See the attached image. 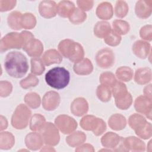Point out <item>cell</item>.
I'll list each match as a JSON object with an SVG mask.
<instances>
[{"label": "cell", "mask_w": 152, "mask_h": 152, "mask_svg": "<svg viewBox=\"0 0 152 152\" xmlns=\"http://www.w3.org/2000/svg\"><path fill=\"white\" fill-rule=\"evenodd\" d=\"M86 140V135L81 131H76L72 133L66 138L67 144L71 147L81 145Z\"/></svg>", "instance_id": "83f0119b"}, {"label": "cell", "mask_w": 152, "mask_h": 152, "mask_svg": "<svg viewBox=\"0 0 152 152\" xmlns=\"http://www.w3.org/2000/svg\"><path fill=\"white\" fill-rule=\"evenodd\" d=\"M31 72L34 75H40L43 73L45 69L44 63L39 58H34L31 59Z\"/></svg>", "instance_id": "74e56055"}, {"label": "cell", "mask_w": 152, "mask_h": 152, "mask_svg": "<svg viewBox=\"0 0 152 152\" xmlns=\"http://www.w3.org/2000/svg\"><path fill=\"white\" fill-rule=\"evenodd\" d=\"M140 37L146 40L151 41L152 37L151 25H146L143 26L140 31Z\"/></svg>", "instance_id": "7dc6e473"}, {"label": "cell", "mask_w": 152, "mask_h": 152, "mask_svg": "<svg viewBox=\"0 0 152 152\" xmlns=\"http://www.w3.org/2000/svg\"><path fill=\"white\" fill-rule=\"evenodd\" d=\"M71 112L77 116L85 115L88 110V104L83 97H78L73 100L71 104Z\"/></svg>", "instance_id": "9a60e30c"}, {"label": "cell", "mask_w": 152, "mask_h": 152, "mask_svg": "<svg viewBox=\"0 0 152 152\" xmlns=\"http://www.w3.org/2000/svg\"><path fill=\"white\" fill-rule=\"evenodd\" d=\"M8 126V122L4 116L1 115V131L6 129Z\"/></svg>", "instance_id": "816d5d0a"}, {"label": "cell", "mask_w": 152, "mask_h": 152, "mask_svg": "<svg viewBox=\"0 0 152 152\" xmlns=\"http://www.w3.org/2000/svg\"><path fill=\"white\" fill-rule=\"evenodd\" d=\"M152 1L140 0L137 2L135 12L136 15L142 19L148 18L151 15L152 11Z\"/></svg>", "instance_id": "5bb4252c"}, {"label": "cell", "mask_w": 152, "mask_h": 152, "mask_svg": "<svg viewBox=\"0 0 152 152\" xmlns=\"http://www.w3.org/2000/svg\"><path fill=\"white\" fill-rule=\"evenodd\" d=\"M46 124V120L43 116L36 113L31 118L30 121V128L33 131H39Z\"/></svg>", "instance_id": "d6a6232c"}, {"label": "cell", "mask_w": 152, "mask_h": 152, "mask_svg": "<svg viewBox=\"0 0 152 152\" xmlns=\"http://www.w3.org/2000/svg\"><path fill=\"white\" fill-rule=\"evenodd\" d=\"M24 102L31 108L36 109L40 104V97L36 93H28L24 97Z\"/></svg>", "instance_id": "8d00e7d4"}, {"label": "cell", "mask_w": 152, "mask_h": 152, "mask_svg": "<svg viewBox=\"0 0 152 152\" xmlns=\"http://www.w3.org/2000/svg\"><path fill=\"white\" fill-rule=\"evenodd\" d=\"M99 81L101 84H104L109 87H112L117 80L113 73L107 71L101 74L99 77Z\"/></svg>", "instance_id": "b9f144b4"}, {"label": "cell", "mask_w": 152, "mask_h": 152, "mask_svg": "<svg viewBox=\"0 0 152 152\" xmlns=\"http://www.w3.org/2000/svg\"><path fill=\"white\" fill-rule=\"evenodd\" d=\"M112 29L109 23L105 21H98L94 27V35L100 39L105 38L111 32Z\"/></svg>", "instance_id": "484cf974"}, {"label": "cell", "mask_w": 152, "mask_h": 152, "mask_svg": "<svg viewBox=\"0 0 152 152\" xmlns=\"http://www.w3.org/2000/svg\"><path fill=\"white\" fill-rule=\"evenodd\" d=\"M121 138L115 133L108 132L102 137L101 139L102 144L106 148H116L120 142Z\"/></svg>", "instance_id": "d4e9b609"}, {"label": "cell", "mask_w": 152, "mask_h": 152, "mask_svg": "<svg viewBox=\"0 0 152 152\" xmlns=\"http://www.w3.org/2000/svg\"><path fill=\"white\" fill-rule=\"evenodd\" d=\"M77 3L80 9L87 11L92 8L94 2L93 1H77Z\"/></svg>", "instance_id": "681fc988"}, {"label": "cell", "mask_w": 152, "mask_h": 152, "mask_svg": "<svg viewBox=\"0 0 152 152\" xmlns=\"http://www.w3.org/2000/svg\"><path fill=\"white\" fill-rule=\"evenodd\" d=\"M43 142L49 145H56L59 141V134L57 127L51 122L45 124L39 131Z\"/></svg>", "instance_id": "52a82bcc"}, {"label": "cell", "mask_w": 152, "mask_h": 152, "mask_svg": "<svg viewBox=\"0 0 152 152\" xmlns=\"http://www.w3.org/2000/svg\"><path fill=\"white\" fill-rule=\"evenodd\" d=\"M97 16L102 20H109L113 14L112 5L108 2H103L100 4L96 11Z\"/></svg>", "instance_id": "7402d4cb"}, {"label": "cell", "mask_w": 152, "mask_h": 152, "mask_svg": "<svg viewBox=\"0 0 152 152\" xmlns=\"http://www.w3.org/2000/svg\"><path fill=\"white\" fill-rule=\"evenodd\" d=\"M58 48L62 56L68 58L72 62L77 63L84 59V50L83 46L72 40H62L59 42Z\"/></svg>", "instance_id": "3957f363"}, {"label": "cell", "mask_w": 152, "mask_h": 152, "mask_svg": "<svg viewBox=\"0 0 152 152\" xmlns=\"http://www.w3.org/2000/svg\"><path fill=\"white\" fill-rule=\"evenodd\" d=\"M22 14L18 11H13L11 12L7 18V22L9 27L13 30H19L21 29L20 21Z\"/></svg>", "instance_id": "836d02e7"}, {"label": "cell", "mask_w": 152, "mask_h": 152, "mask_svg": "<svg viewBox=\"0 0 152 152\" xmlns=\"http://www.w3.org/2000/svg\"><path fill=\"white\" fill-rule=\"evenodd\" d=\"M129 11L127 3L124 1H118L115 7V14L117 17L124 18Z\"/></svg>", "instance_id": "60d3db41"}, {"label": "cell", "mask_w": 152, "mask_h": 152, "mask_svg": "<svg viewBox=\"0 0 152 152\" xmlns=\"http://www.w3.org/2000/svg\"><path fill=\"white\" fill-rule=\"evenodd\" d=\"M55 123L56 127L64 134L72 133L77 126L76 121L73 118L66 115H61L57 116Z\"/></svg>", "instance_id": "ba28073f"}, {"label": "cell", "mask_w": 152, "mask_h": 152, "mask_svg": "<svg viewBox=\"0 0 152 152\" xmlns=\"http://www.w3.org/2000/svg\"><path fill=\"white\" fill-rule=\"evenodd\" d=\"M60 103V96L54 91H50L45 93L42 99V106L48 111L56 109Z\"/></svg>", "instance_id": "7c38bea8"}, {"label": "cell", "mask_w": 152, "mask_h": 152, "mask_svg": "<svg viewBox=\"0 0 152 152\" xmlns=\"http://www.w3.org/2000/svg\"><path fill=\"white\" fill-rule=\"evenodd\" d=\"M94 151V148L93 147L88 144H84L81 146H80L78 148L75 149V151Z\"/></svg>", "instance_id": "f907efd6"}, {"label": "cell", "mask_w": 152, "mask_h": 152, "mask_svg": "<svg viewBox=\"0 0 152 152\" xmlns=\"http://www.w3.org/2000/svg\"><path fill=\"white\" fill-rule=\"evenodd\" d=\"M43 142L41 135L37 132H30L25 138L26 146L31 150H37L42 148Z\"/></svg>", "instance_id": "e0dca14e"}, {"label": "cell", "mask_w": 152, "mask_h": 152, "mask_svg": "<svg viewBox=\"0 0 152 152\" xmlns=\"http://www.w3.org/2000/svg\"><path fill=\"white\" fill-rule=\"evenodd\" d=\"M96 95L99 99L102 102H109L111 99V91L110 87L104 84L99 85L96 90Z\"/></svg>", "instance_id": "e575fe53"}, {"label": "cell", "mask_w": 152, "mask_h": 152, "mask_svg": "<svg viewBox=\"0 0 152 152\" xmlns=\"http://www.w3.org/2000/svg\"><path fill=\"white\" fill-rule=\"evenodd\" d=\"M122 141L127 151H144L145 144L139 138L135 137H129L122 138Z\"/></svg>", "instance_id": "d6986e66"}, {"label": "cell", "mask_w": 152, "mask_h": 152, "mask_svg": "<svg viewBox=\"0 0 152 152\" xmlns=\"http://www.w3.org/2000/svg\"><path fill=\"white\" fill-rule=\"evenodd\" d=\"M121 40V36L114 32L112 30L109 35L104 39V41L106 44L110 46H116L119 45Z\"/></svg>", "instance_id": "ee69618b"}, {"label": "cell", "mask_w": 152, "mask_h": 152, "mask_svg": "<svg viewBox=\"0 0 152 152\" xmlns=\"http://www.w3.org/2000/svg\"><path fill=\"white\" fill-rule=\"evenodd\" d=\"M46 84L55 89L66 87L70 81L69 72L64 67H55L49 70L45 74Z\"/></svg>", "instance_id": "7a4b0ae2"}, {"label": "cell", "mask_w": 152, "mask_h": 152, "mask_svg": "<svg viewBox=\"0 0 152 152\" xmlns=\"http://www.w3.org/2000/svg\"><path fill=\"white\" fill-rule=\"evenodd\" d=\"M39 84V79L32 74H29L26 78L22 80L20 84L24 89H27L32 87H36Z\"/></svg>", "instance_id": "7bdbcfd3"}, {"label": "cell", "mask_w": 152, "mask_h": 152, "mask_svg": "<svg viewBox=\"0 0 152 152\" xmlns=\"http://www.w3.org/2000/svg\"><path fill=\"white\" fill-rule=\"evenodd\" d=\"M96 61L99 67L109 68L115 64V55L109 48L102 49L96 53Z\"/></svg>", "instance_id": "9c48e42d"}, {"label": "cell", "mask_w": 152, "mask_h": 152, "mask_svg": "<svg viewBox=\"0 0 152 152\" xmlns=\"http://www.w3.org/2000/svg\"><path fill=\"white\" fill-rule=\"evenodd\" d=\"M133 53L139 58L145 59L151 52L150 44L142 40H137L132 45Z\"/></svg>", "instance_id": "2e32d148"}, {"label": "cell", "mask_w": 152, "mask_h": 152, "mask_svg": "<svg viewBox=\"0 0 152 152\" xmlns=\"http://www.w3.org/2000/svg\"><path fill=\"white\" fill-rule=\"evenodd\" d=\"M20 24L21 28L32 29L36 24V17L31 13L22 14L20 18Z\"/></svg>", "instance_id": "f546056e"}, {"label": "cell", "mask_w": 152, "mask_h": 152, "mask_svg": "<svg viewBox=\"0 0 152 152\" xmlns=\"http://www.w3.org/2000/svg\"><path fill=\"white\" fill-rule=\"evenodd\" d=\"M73 69L78 75H86L91 74L93 70V66L88 58H84L78 62L75 63Z\"/></svg>", "instance_id": "ac0fdd59"}, {"label": "cell", "mask_w": 152, "mask_h": 152, "mask_svg": "<svg viewBox=\"0 0 152 152\" xmlns=\"http://www.w3.org/2000/svg\"><path fill=\"white\" fill-rule=\"evenodd\" d=\"M16 1H0V11L1 12L8 11L11 10L13 8L15 7L16 5Z\"/></svg>", "instance_id": "c3c4849f"}, {"label": "cell", "mask_w": 152, "mask_h": 152, "mask_svg": "<svg viewBox=\"0 0 152 152\" xmlns=\"http://www.w3.org/2000/svg\"><path fill=\"white\" fill-rule=\"evenodd\" d=\"M12 86L10 82L1 81L0 83V95L2 97L8 96L12 92Z\"/></svg>", "instance_id": "f6af8a7d"}, {"label": "cell", "mask_w": 152, "mask_h": 152, "mask_svg": "<svg viewBox=\"0 0 152 152\" xmlns=\"http://www.w3.org/2000/svg\"><path fill=\"white\" fill-rule=\"evenodd\" d=\"M112 91L115 99L122 97L128 93L126 85L121 81H117L112 87Z\"/></svg>", "instance_id": "d590c367"}, {"label": "cell", "mask_w": 152, "mask_h": 152, "mask_svg": "<svg viewBox=\"0 0 152 152\" xmlns=\"http://www.w3.org/2000/svg\"><path fill=\"white\" fill-rule=\"evenodd\" d=\"M15 144L14 135L9 132H2L0 134V148L8 150L12 147Z\"/></svg>", "instance_id": "f1b7e54d"}, {"label": "cell", "mask_w": 152, "mask_h": 152, "mask_svg": "<svg viewBox=\"0 0 152 152\" xmlns=\"http://www.w3.org/2000/svg\"><path fill=\"white\" fill-rule=\"evenodd\" d=\"M147 122L144 116L137 113L132 115L129 116L128 119L129 125L135 132L143 128Z\"/></svg>", "instance_id": "4316f807"}, {"label": "cell", "mask_w": 152, "mask_h": 152, "mask_svg": "<svg viewBox=\"0 0 152 152\" xmlns=\"http://www.w3.org/2000/svg\"><path fill=\"white\" fill-rule=\"evenodd\" d=\"M75 9L74 4L69 1H62L59 2L56 6L57 14L64 18H69Z\"/></svg>", "instance_id": "ffe728a7"}, {"label": "cell", "mask_w": 152, "mask_h": 152, "mask_svg": "<svg viewBox=\"0 0 152 152\" xmlns=\"http://www.w3.org/2000/svg\"><path fill=\"white\" fill-rule=\"evenodd\" d=\"M7 73L13 78H20L26 75L28 64L26 56L20 52L11 51L8 53L4 60Z\"/></svg>", "instance_id": "6da1fadb"}, {"label": "cell", "mask_w": 152, "mask_h": 152, "mask_svg": "<svg viewBox=\"0 0 152 152\" xmlns=\"http://www.w3.org/2000/svg\"><path fill=\"white\" fill-rule=\"evenodd\" d=\"M132 103V98L131 94L128 92L122 97L115 99V104L118 108L121 110H126L128 109Z\"/></svg>", "instance_id": "ab89813d"}, {"label": "cell", "mask_w": 152, "mask_h": 152, "mask_svg": "<svg viewBox=\"0 0 152 152\" xmlns=\"http://www.w3.org/2000/svg\"><path fill=\"white\" fill-rule=\"evenodd\" d=\"M86 18L87 15L84 11L79 8H75L74 11L69 17V20L74 24H79L83 23L86 20Z\"/></svg>", "instance_id": "f35d334b"}, {"label": "cell", "mask_w": 152, "mask_h": 152, "mask_svg": "<svg viewBox=\"0 0 152 152\" xmlns=\"http://www.w3.org/2000/svg\"><path fill=\"white\" fill-rule=\"evenodd\" d=\"M151 99L145 96H140L134 103L135 110L140 113L144 114L149 119H151Z\"/></svg>", "instance_id": "30bf717a"}, {"label": "cell", "mask_w": 152, "mask_h": 152, "mask_svg": "<svg viewBox=\"0 0 152 152\" xmlns=\"http://www.w3.org/2000/svg\"><path fill=\"white\" fill-rule=\"evenodd\" d=\"M24 43V39L21 33H8L1 40V52L2 53L10 49H20L23 47Z\"/></svg>", "instance_id": "8992f818"}, {"label": "cell", "mask_w": 152, "mask_h": 152, "mask_svg": "<svg viewBox=\"0 0 152 152\" xmlns=\"http://www.w3.org/2000/svg\"><path fill=\"white\" fill-rule=\"evenodd\" d=\"M116 76L120 81L128 82L132 78L133 71L128 66H121L116 69Z\"/></svg>", "instance_id": "1f68e13d"}, {"label": "cell", "mask_w": 152, "mask_h": 152, "mask_svg": "<svg viewBox=\"0 0 152 152\" xmlns=\"http://www.w3.org/2000/svg\"><path fill=\"white\" fill-rule=\"evenodd\" d=\"M109 127L115 131H120L125 128L126 121L125 116L121 114L116 113L112 115L108 120Z\"/></svg>", "instance_id": "cb8c5ba5"}, {"label": "cell", "mask_w": 152, "mask_h": 152, "mask_svg": "<svg viewBox=\"0 0 152 152\" xmlns=\"http://www.w3.org/2000/svg\"><path fill=\"white\" fill-rule=\"evenodd\" d=\"M31 115V110L25 104H19L12 116L11 125L17 129H24L28 125Z\"/></svg>", "instance_id": "5b68a950"}, {"label": "cell", "mask_w": 152, "mask_h": 152, "mask_svg": "<svg viewBox=\"0 0 152 152\" xmlns=\"http://www.w3.org/2000/svg\"><path fill=\"white\" fill-rule=\"evenodd\" d=\"M42 60L45 65L60 64L62 61V55L55 49H49L43 55Z\"/></svg>", "instance_id": "44dd1931"}, {"label": "cell", "mask_w": 152, "mask_h": 152, "mask_svg": "<svg viewBox=\"0 0 152 152\" xmlns=\"http://www.w3.org/2000/svg\"><path fill=\"white\" fill-rule=\"evenodd\" d=\"M135 134L141 138L147 140L151 137V125L149 122H147L145 126Z\"/></svg>", "instance_id": "bcb514c9"}, {"label": "cell", "mask_w": 152, "mask_h": 152, "mask_svg": "<svg viewBox=\"0 0 152 152\" xmlns=\"http://www.w3.org/2000/svg\"><path fill=\"white\" fill-rule=\"evenodd\" d=\"M113 31L119 35H124L129 31L130 26L128 22L122 20H115L112 23Z\"/></svg>", "instance_id": "4dcf8cb0"}, {"label": "cell", "mask_w": 152, "mask_h": 152, "mask_svg": "<svg viewBox=\"0 0 152 152\" xmlns=\"http://www.w3.org/2000/svg\"><path fill=\"white\" fill-rule=\"evenodd\" d=\"M56 4L53 1H42L39 5V11L41 16L46 18L54 17L57 14Z\"/></svg>", "instance_id": "4fadbf2b"}, {"label": "cell", "mask_w": 152, "mask_h": 152, "mask_svg": "<svg viewBox=\"0 0 152 152\" xmlns=\"http://www.w3.org/2000/svg\"><path fill=\"white\" fill-rule=\"evenodd\" d=\"M151 84H149L144 89V96L151 99Z\"/></svg>", "instance_id": "f5cc1de1"}, {"label": "cell", "mask_w": 152, "mask_h": 152, "mask_svg": "<svg viewBox=\"0 0 152 152\" xmlns=\"http://www.w3.org/2000/svg\"><path fill=\"white\" fill-rule=\"evenodd\" d=\"M81 127L86 131H91L96 136L102 135L106 129L105 122L93 115H86L80 121Z\"/></svg>", "instance_id": "277c9868"}, {"label": "cell", "mask_w": 152, "mask_h": 152, "mask_svg": "<svg viewBox=\"0 0 152 152\" xmlns=\"http://www.w3.org/2000/svg\"><path fill=\"white\" fill-rule=\"evenodd\" d=\"M151 80V71L148 67L138 68L136 70L134 76V81L140 85L145 84Z\"/></svg>", "instance_id": "603a6c76"}, {"label": "cell", "mask_w": 152, "mask_h": 152, "mask_svg": "<svg viewBox=\"0 0 152 152\" xmlns=\"http://www.w3.org/2000/svg\"><path fill=\"white\" fill-rule=\"evenodd\" d=\"M23 49L31 57L38 58L43 53V46L42 42L34 37L27 40L23 45Z\"/></svg>", "instance_id": "8fae6325"}]
</instances>
